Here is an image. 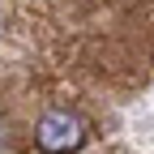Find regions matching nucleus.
<instances>
[{"label":"nucleus","mask_w":154,"mask_h":154,"mask_svg":"<svg viewBox=\"0 0 154 154\" xmlns=\"http://www.w3.org/2000/svg\"><path fill=\"white\" fill-rule=\"evenodd\" d=\"M82 141H86V120L69 107H51L34 124V146L43 154H73L82 150Z\"/></svg>","instance_id":"nucleus-1"},{"label":"nucleus","mask_w":154,"mask_h":154,"mask_svg":"<svg viewBox=\"0 0 154 154\" xmlns=\"http://www.w3.org/2000/svg\"><path fill=\"white\" fill-rule=\"evenodd\" d=\"M0 128H5V124H0ZM0 141H5V133H0Z\"/></svg>","instance_id":"nucleus-2"}]
</instances>
